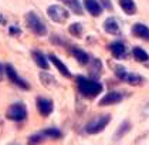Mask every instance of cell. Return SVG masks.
<instances>
[{"label":"cell","instance_id":"obj_2","mask_svg":"<svg viewBox=\"0 0 149 145\" xmlns=\"http://www.w3.org/2000/svg\"><path fill=\"white\" fill-rule=\"evenodd\" d=\"M26 23H27V27L38 37H43L47 34V26L43 23V20L36 14L34 11H29L26 14Z\"/></svg>","mask_w":149,"mask_h":145},{"label":"cell","instance_id":"obj_17","mask_svg":"<svg viewBox=\"0 0 149 145\" xmlns=\"http://www.w3.org/2000/svg\"><path fill=\"white\" fill-rule=\"evenodd\" d=\"M132 54H134V58L136 61H139V63H146V61H149V54L143 48H141V47H135L132 50Z\"/></svg>","mask_w":149,"mask_h":145},{"label":"cell","instance_id":"obj_16","mask_svg":"<svg viewBox=\"0 0 149 145\" xmlns=\"http://www.w3.org/2000/svg\"><path fill=\"white\" fill-rule=\"evenodd\" d=\"M119 6L129 16H132V14L136 13V6H135V1L134 0H119Z\"/></svg>","mask_w":149,"mask_h":145},{"label":"cell","instance_id":"obj_12","mask_svg":"<svg viewBox=\"0 0 149 145\" xmlns=\"http://www.w3.org/2000/svg\"><path fill=\"white\" fill-rule=\"evenodd\" d=\"M48 58L51 60V63H53V64L57 67V70L60 71V73H61V74H63V76H64V77L71 78V71H70L68 67H67V66H65V64H64V63H63V61H61V60H60L57 56L51 54V56L48 57Z\"/></svg>","mask_w":149,"mask_h":145},{"label":"cell","instance_id":"obj_6","mask_svg":"<svg viewBox=\"0 0 149 145\" xmlns=\"http://www.w3.org/2000/svg\"><path fill=\"white\" fill-rule=\"evenodd\" d=\"M4 71H6L7 77H9V80L12 81L13 84H16L17 87H20V88H23V90H30V85L24 81L23 78L19 77V74L16 73V70H14L10 64H7V66L4 67Z\"/></svg>","mask_w":149,"mask_h":145},{"label":"cell","instance_id":"obj_4","mask_svg":"<svg viewBox=\"0 0 149 145\" xmlns=\"http://www.w3.org/2000/svg\"><path fill=\"white\" fill-rule=\"evenodd\" d=\"M6 117L12 121H23L27 117V108L22 102H16L9 107V110L6 112Z\"/></svg>","mask_w":149,"mask_h":145},{"label":"cell","instance_id":"obj_5","mask_svg":"<svg viewBox=\"0 0 149 145\" xmlns=\"http://www.w3.org/2000/svg\"><path fill=\"white\" fill-rule=\"evenodd\" d=\"M47 14L48 17L56 23H60V24H64L68 19V11L65 10L63 6H58V4H53L47 9Z\"/></svg>","mask_w":149,"mask_h":145},{"label":"cell","instance_id":"obj_21","mask_svg":"<svg viewBox=\"0 0 149 145\" xmlns=\"http://www.w3.org/2000/svg\"><path fill=\"white\" fill-rule=\"evenodd\" d=\"M90 61H91V73L94 77H97L98 74H101V71H102V64H101V61L98 60V58H90Z\"/></svg>","mask_w":149,"mask_h":145},{"label":"cell","instance_id":"obj_24","mask_svg":"<svg viewBox=\"0 0 149 145\" xmlns=\"http://www.w3.org/2000/svg\"><path fill=\"white\" fill-rule=\"evenodd\" d=\"M41 134L44 137H50V138H61V131L57 128H47Z\"/></svg>","mask_w":149,"mask_h":145},{"label":"cell","instance_id":"obj_28","mask_svg":"<svg viewBox=\"0 0 149 145\" xmlns=\"http://www.w3.org/2000/svg\"><path fill=\"white\" fill-rule=\"evenodd\" d=\"M104 6L107 9H111V4H109V0H104Z\"/></svg>","mask_w":149,"mask_h":145},{"label":"cell","instance_id":"obj_8","mask_svg":"<svg viewBox=\"0 0 149 145\" xmlns=\"http://www.w3.org/2000/svg\"><path fill=\"white\" fill-rule=\"evenodd\" d=\"M36 104H37V110H38V112H40L43 117H48V115L53 112L54 105H53V101L48 100V98L38 97L37 101H36Z\"/></svg>","mask_w":149,"mask_h":145},{"label":"cell","instance_id":"obj_11","mask_svg":"<svg viewBox=\"0 0 149 145\" xmlns=\"http://www.w3.org/2000/svg\"><path fill=\"white\" fill-rule=\"evenodd\" d=\"M132 33H134V36H136L138 39H142V40L149 41V27H146L145 24H142V23L134 24Z\"/></svg>","mask_w":149,"mask_h":145},{"label":"cell","instance_id":"obj_14","mask_svg":"<svg viewBox=\"0 0 149 145\" xmlns=\"http://www.w3.org/2000/svg\"><path fill=\"white\" fill-rule=\"evenodd\" d=\"M84 6H85V9L88 10V13L94 16V17H97V16H100L101 14V4L97 1V0H85L84 1Z\"/></svg>","mask_w":149,"mask_h":145},{"label":"cell","instance_id":"obj_10","mask_svg":"<svg viewBox=\"0 0 149 145\" xmlns=\"http://www.w3.org/2000/svg\"><path fill=\"white\" fill-rule=\"evenodd\" d=\"M104 30H105L107 33L112 34V36H116V34L121 33L119 24L116 22V19H114V17H108V19L104 22Z\"/></svg>","mask_w":149,"mask_h":145},{"label":"cell","instance_id":"obj_23","mask_svg":"<svg viewBox=\"0 0 149 145\" xmlns=\"http://www.w3.org/2000/svg\"><path fill=\"white\" fill-rule=\"evenodd\" d=\"M114 71H115V76L119 78V80L125 81L126 76H128V70L125 67H122V66H114Z\"/></svg>","mask_w":149,"mask_h":145},{"label":"cell","instance_id":"obj_26","mask_svg":"<svg viewBox=\"0 0 149 145\" xmlns=\"http://www.w3.org/2000/svg\"><path fill=\"white\" fill-rule=\"evenodd\" d=\"M43 139H44V135L43 134H36V135H31V137H29V145H38L43 142Z\"/></svg>","mask_w":149,"mask_h":145},{"label":"cell","instance_id":"obj_19","mask_svg":"<svg viewBox=\"0 0 149 145\" xmlns=\"http://www.w3.org/2000/svg\"><path fill=\"white\" fill-rule=\"evenodd\" d=\"M61 1H64V3L68 6L70 9L72 10V13H74V14H78V16L84 14L82 6L80 4V1H78V0H61Z\"/></svg>","mask_w":149,"mask_h":145},{"label":"cell","instance_id":"obj_25","mask_svg":"<svg viewBox=\"0 0 149 145\" xmlns=\"http://www.w3.org/2000/svg\"><path fill=\"white\" fill-rule=\"evenodd\" d=\"M40 80H41V84H43V85H46V87H48V85H51V84L54 83V78L51 77L50 74H47L46 71L40 74Z\"/></svg>","mask_w":149,"mask_h":145},{"label":"cell","instance_id":"obj_7","mask_svg":"<svg viewBox=\"0 0 149 145\" xmlns=\"http://www.w3.org/2000/svg\"><path fill=\"white\" fill-rule=\"evenodd\" d=\"M124 100V94L122 92H118V91H111L108 92L107 95H104L102 98L100 100V105L101 107H107V105H112V104H118Z\"/></svg>","mask_w":149,"mask_h":145},{"label":"cell","instance_id":"obj_20","mask_svg":"<svg viewBox=\"0 0 149 145\" xmlns=\"http://www.w3.org/2000/svg\"><path fill=\"white\" fill-rule=\"evenodd\" d=\"M129 131H131V123H129V121H124V123L119 125V128L116 130V132H115V141L121 139V138L125 134H128Z\"/></svg>","mask_w":149,"mask_h":145},{"label":"cell","instance_id":"obj_9","mask_svg":"<svg viewBox=\"0 0 149 145\" xmlns=\"http://www.w3.org/2000/svg\"><path fill=\"white\" fill-rule=\"evenodd\" d=\"M109 50H111L112 56L118 60H122L126 57V47L121 41H114L112 44H109Z\"/></svg>","mask_w":149,"mask_h":145},{"label":"cell","instance_id":"obj_18","mask_svg":"<svg viewBox=\"0 0 149 145\" xmlns=\"http://www.w3.org/2000/svg\"><path fill=\"white\" fill-rule=\"evenodd\" d=\"M125 83L131 84V85H142L145 83V78L139 74H134V73H128L125 78Z\"/></svg>","mask_w":149,"mask_h":145},{"label":"cell","instance_id":"obj_30","mask_svg":"<svg viewBox=\"0 0 149 145\" xmlns=\"http://www.w3.org/2000/svg\"><path fill=\"white\" fill-rule=\"evenodd\" d=\"M3 71H4V70H3V67L0 66V78H1V74H3Z\"/></svg>","mask_w":149,"mask_h":145},{"label":"cell","instance_id":"obj_27","mask_svg":"<svg viewBox=\"0 0 149 145\" xmlns=\"http://www.w3.org/2000/svg\"><path fill=\"white\" fill-rule=\"evenodd\" d=\"M9 33L12 34V36H17V34H20V29H19L17 26H10Z\"/></svg>","mask_w":149,"mask_h":145},{"label":"cell","instance_id":"obj_29","mask_svg":"<svg viewBox=\"0 0 149 145\" xmlns=\"http://www.w3.org/2000/svg\"><path fill=\"white\" fill-rule=\"evenodd\" d=\"M4 23H6V19H4V17L0 14V24H4Z\"/></svg>","mask_w":149,"mask_h":145},{"label":"cell","instance_id":"obj_15","mask_svg":"<svg viewBox=\"0 0 149 145\" xmlns=\"http://www.w3.org/2000/svg\"><path fill=\"white\" fill-rule=\"evenodd\" d=\"M31 56H33L36 64H37L38 67L43 68L44 71L48 70V60L46 58V56H44L43 53H40V51H33V53H31Z\"/></svg>","mask_w":149,"mask_h":145},{"label":"cell","instance_id":"obj_13","mask_svg":"<svg viewBox=\"0 0 149 145\" xmlns=\"http://www.w3.org/2000/svg\"><path fill=\"white\" fill-rule=\"evenodd\" d=\"M71 54L75 57V60L80 63V64H82V66H85V64H88L90 63V56L84 51V50H81V48H78V47H71Z\"/></svg>","mask_w":149,"mask_h":145},{"label":"cell","instance_id":"obj_22","mask_svg":"<svg viewBox=\"0 0 149 145\" xmlns=\"http://www.w3.org/2000/svg\"><path fill=\"white\" fill-rule=\"evenodd\" d=\"M70 33L72 34V36H75V37H81L82 36V26H81V23H72L71 26H70Z\"/></svg>","mask_w":149,"mask_h":145},{"label":"cell","instance_id":"obj_3","mask_svg":"<svg viewBox=\"0 0 149 145\" xmlns=\"http://www.w3.org/2000/svg\"><path fill=\"white\" fill-rule=\"evenodd\" d=\"M109 121H111V117H109L108 114L100 115V117H97L95 120H92L91 123L87 124L85 131H87L88 134H98V132H101L104 128L109 124Z\"/></svg>","mask_w":149,"mask_h":145},{"label":"cell","instance_id":"obj_1","mask_svg":"<svg viewBox=\"0 0 149 145\" xmlns=\"http://www.w3.org/2000/svg\"><path fill=\"white\" fill-rule=\"evenodd\" d=\"M77 84H78V90H80L81 95L85 98H95L97 95H100V92L102 91V84L95 81V80H90L80 76L77 78Z\"/></svg>","mask_w":149,"mask_h":145}]
</instances>
